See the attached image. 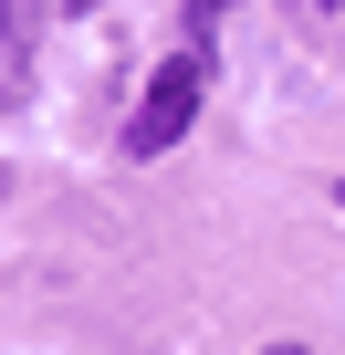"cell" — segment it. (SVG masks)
I'll use <instances>...</instances> for the list:
<instances>
[{
  "label": "cell",
  "instance_id": "obj_3",
  "mask_svg": "<svg viewBox=\"0 0 345 355\" xmlns=\"http://www.w3.org/2000/svg\"><path fill=\"white\" fill-rule=\"evenodd\" d=\"M220 21H230V0H189V32H199V42H210Z\"/></svg>",
  "mask_w": 345,
  "mask_h": 355
},
{
  "label": "cell",
  "instance_id": "obj_1",
  "mask_svg": "<svg viewBox=\"0 0 345 355\" xmlns=\"http://www.w3.org/2000/svg\"><path fill=\"white\" fill-rule=\"evenodd\" d=\"M199 94H210V53H167L126 115V157H167L189 125H199Z\"/></svg>",
  "mask_w": 345,
  "mask_h": 355
},
{
  "label": "cell",
  "instance_id": "obj_2",
  "mask_svg": "<svg viewBox=\"0 0 345 355\" xmlns=\"http://www.w3.org/2000/svg\"><path fill=\"white\" fill-rule=\"evenodd\" d=\"M32 32H42V0H0V115L32 94Z\"/></svg>",
  "mask_w": 345,
  "mask_h": 355
},
{
  "label": "cell",
  "instance_id": "obj_4",
  "mask_svg": "<svg viewBox=\"0 0 345 355\" xmlns=\"http://www.w3.org/2000/svg\"><path fill=\"white\" fill-rule=\"evenodd\" d=\"M63 11H94V0H63Z\"/></svg>",
  "mask_w": 345,
  "mask_h": 355
},
{
  "label": "cell",
  "instance_id": "obj_7",
  "mask_svg": "<svg viewBox=\"0 0 345 355\" xmlns=\"http://www.w3.org/2000/svg\"><path fill=\"white\" fill-rule=\"evenodd\" d=\"M272 355H303V345H272Z\"/></svg>",
  "mask_w": 345,
  "mask_h": 355
},
{
  "label": "cell",
  "instance_id": "obj_6",
  "mask_svg": "<svg viewBox=\"0 0 345 355\" xmlns=\"http://www.w3.org/2000/svg\"><path fill=\"white\" fill-rule=\"evenodd\" d=\"M335 209H345V178H335Z\"/></svg>",
  "mask_w": 345,
  "mask_h": 355
},
{
  "label": "cell",
  "instance_id": "obj_5",
  "mask_svg": "<svg viewBox=\"0 0 345 355\" xmlns=\"http://www.w3.org/2000/svg\"><path fill=\"white\" fill-rule=\"evenodd\" d=\"M303 11H335V0H303Z\"/></svg>",
  "mask_w": 345,
  "mask_h": 355
}]
</instances>
